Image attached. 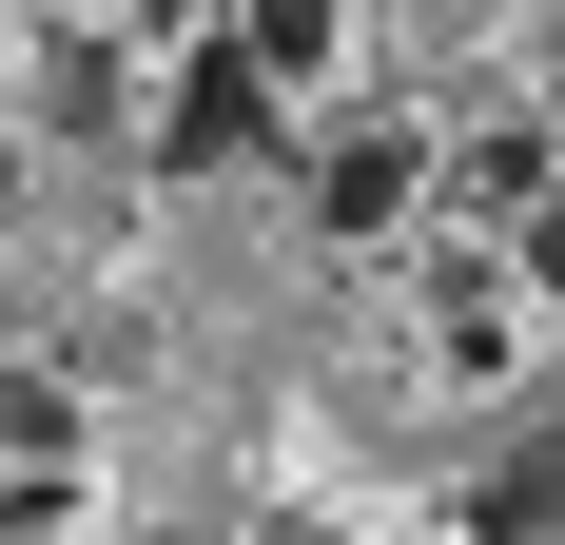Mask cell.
I'll return each mask as SVG.
<instances>
[{
  "instance_id": "1",
  "label": "cell",
  "mask_w": 565,
  "mask_h": 545,
  "mask_svg": "<svg viewBox=\"0 0 565 545\" xmlns=\"http://www.w3.org/2000/svg\"><path fill=\"white\" fill-rule=\"evenodd\" d=\"M254 137H274V78H254L234 40H195V58H175V98H157V175H234Z\"/></svg>"
},
{
  "instance_id": "2",
  "label": "cell",
  "mask_w": 565,
  "mask_h": 545,
  "mask_svg": "<svg viewBox=\"0 0 565 545\" xmlns=\"http://www.w3.org/2000/svg\"><path fill=\"white\" fill-rule=\"evenodd\" d=\"M215 40L254 58V78H274V98H312V78H332V40H351V0H234Z\"/></svg>"
},
{
  "instance_id": "3",
  "label": "cell",
  "mask_w": 565,
  "mask_h": 545,
  "mask_svg": "<svg viewBox=\"0 0 565 545\" xmlns=\"http://www.w3.org/2000/svg\"><path fill=\"white\" fill-rule=\"evenodd\" d=\"M546 175H565V137H546V117H508V137H468V157H449V195H468V215H526Z\"/></svg>"
},
{
  "instance_id": "4",
  "label": "cell",
  "mask_w": 565,
  "mask_h": 545,
  "mask_svg": "<svg viewBox=\"0 0 565 545\" xmlns=\"http://www.w3.org/2000/svg\"><path fill=\"white\" fill-rule=\"evenodd\" d=\"M409 175H429L409 137H351V157L312 175V215H332V234H391V215H409Z\"/></svg>"
},
{
  "instance_id": "5",
  "label": "cell",
  "mask_w": 565,
  "mask_h": 545,
  "mask_svg": "<svg viewBox=\"0 0 565 545\" xmlns=\"http://www.w3.org/2000/svg\"><path fill=\"white\" fill-rule=\"evenodd\" d=\"M40 117H58V137H117V58L58 40V58H40Z\"/></svg>"
},
{
  "instance_id": "6",
  "label": "cell",
  "mask_w": 565,
  "mask_h": 545,
  "mask_svg": "<svg viewBox=\"0 0 565 545\" xmlns=\"http://www.w3.org/2000/svg\"><path fill=\"white\" fill-rule=\"evenodd\" d=\"M468 526H488V545H546V526H565V468H546V448H526V468H488V506H468Z\"/></svg>"
},
{
  "instance_id": "7",
  "label": "cell",
  "mask_w": 565,
  "mask_h": 545,
  "mask_svg": "<svg viewBox=\"0 0 565 545\" xmlns=\"http://www.w3.org/2000/svg\"><path fill=\"white\" fill-rule=\"evenodd\" d=\"M0 195H20V137H0Z\"/></svg>"
},
{
  "instance_id": "8",
  "label": "cell",
  "mask_w": 565,
  "mask_h": 545,
  "mask_svg": "<svg viewBox=\"0 0 565 545\" xmlns=\"http://www.w3.org/2000/svg\"><path fill=\"white\" fill-rule=\"evenodd\" d=\"M546 137H565V78H546Z\"/></svg>"
},
{
  "instance_id": "9",
  "label": "cell",
  "mask_w": 565,
  "mask_h": 545,
  "mask_svg": "<svg viewBox=\"0 0 565 545\" xmlns=\"http://www.w3.org/2000/svg\"><path fill=\"white\" fill-rule=\"evenodd\" d=\"M40 20H78V0H40Z\"/></svg>"
}]
</instances>
